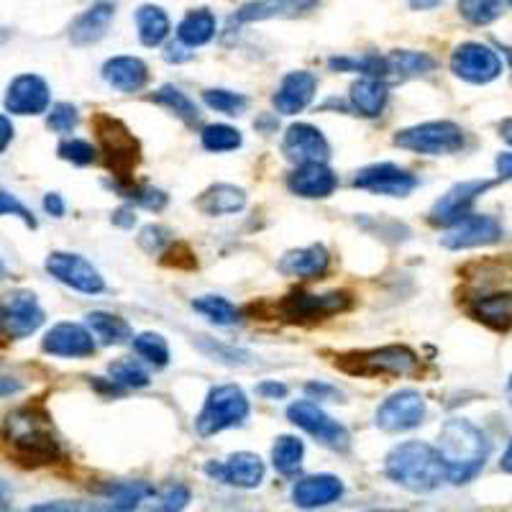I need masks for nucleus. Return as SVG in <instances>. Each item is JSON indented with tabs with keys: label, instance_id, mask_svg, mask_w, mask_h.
Instances as JSON below:
<instances>
[{
	"label": "nucleus",
	"instance_id": "obj_1",
	"mask_svg": "<svg viewBox=\"0 0 512 512\" xmlns=\"http://www.w3.org/2000/svg\"><path fill=\"white\" fill-rule=\"evenodd\" d=\"M6 454L13 464L24 466V469H39V466L59 461L62 448L52 433L49 418L39 408L26 405V408L8 415Z\"/></svg>",
	"mask_w": 512,
	"mask_h": 512
},
{
	"label": "nucleus",
	"instance_id": "obj_2",
	"mask_svg": "<svg viewBox=\"0 0 512 512\" xmlns=\"http://www.w3.org/2000/svg\"><path fill=\"white\" fill-rule=\"evenodd\" d=\"M489 438L482 428L464 418H451L443 423L438 433V451L446 464L448 482L466 484L472 482L487 464Z\"/></svg>",
	"mask_w": 512,
	"mask_h": 512
},
{
	"label": "nucleus",
	"instance_id": "obj_3",
	"mask_svg": "<svg viewBox=\"0 0 512 512\" xmlns=\"http://www.w3.org/2000/svg\"><path fill=\"white\" fill-rule=\"evenodd\" d=\"M384 474L387 479L415 495H425L448 482L446 464L438 446L423 441H405L395 446L384 459Z\"/></svg>",
	"mask_w": 512,
	"mask_h": 512
},
{
	"label": "nucleus",
	"instance_id": "obj_4",
	"mask_svg": "<svg viewBox=\"0 0 512 512\" xmlns=\"http://www.w3.org/2000/svg\"><path fill=\"white\" fill-rule=\"evenodd\" d=\"M336 369L354 377H415L420 374V359L413 349L400 344L382 346V349L349 351L336 356Z\"/></svg>",
	"mask_w": 512,
	"mask_h": 512
},
{
	"label": "nucleus",
	"instance_id": "obj_5",
	"mask_svg": "<svg viewBox=\"0 0 512 512\" xmlns=\"http://www.w3.org/2000/svg\"><path fill=\"white\" fill-rule=\"evenodd\" d=\"M93 131L98 139L100 154L105 157V167L116 177V185H131V175L141 162V146L128 126L108 113H98L93 118Z\"/></svg>",
	"mask_w": 512,
	"mask_h": 512
},
{
	"label": "nucleus",
	"instance_id": "obj_6",
	"mask_svg": "<svg viewBox=\"0 0 512 512\" xmlns=\"http://www.w3.org/2000/svg\"><path fill=\"white\" fill-rule=\"evenodd\" d=\"M249 397L244 395L241 387L236 384H221L208 392L203 402V410L195 418V431L198 436L210 438L216 433L236 428L249 418Z\"/></svg>",
	"mask_w": 512,
	"mask_h": 512
},
{
	"label": "nucleus",
	"instance_id": "obj_7",
	"mask_svg": "<svg viewBox=\"0 0 512 512\" xmlns=\"http://www.w3.org/2000/svg\"><path fill=\"white\" fill-rule=\"evenodd\" d=\"M395 146L425 157H446L464 146V131L454 121H428L402 128L395 134Z\"/></svg>",
	"mask_w": 512,
	"mask_h": 512
},
{
	"label": "nucleus",
	"instance_id": "obj_8",
	"mask_svg": "<svg viewBox=\"0 0 512 512\" xmlns=\"http://www.w3.org/2000/svg\"><path fill=\"white\" fill-rule=\"evenodd\" d=\"M287 418H290V423H295L297 428H303L305 433H310L315 441L323 443L326 448H331V451H338V454L349 451V431H346L338 420H333L326 410L318 408L313 400L292 402L290 408H287Z\"/></svg>",
	"mask_w": 512,
	"mask_h": 512
},
{
	"label": "nucleus",
	"instance_id": "obj_9",
	"mask_svg": "<svg viewBox=\"0 0 512 512\" xmlns=\"http://www.w3.org/2000/svg\"><path fill=\"white\" fill-rule=\"evenodd\" d=\"M354 305L349 292L333 290L326 295H310V292H290L280 303V315L287 323H318L331 315L346 313Z\"/></svg>",
	"mask_w": 512,
	"mask_h": 512
},
{
	"label": "nucleus",
	"instance_id": "obj_10",
	"mask_svg": "<svg viewBox=\"0 0 512 512\" xmlns=\"http://www.w3.org/2000/svg\"><path fill=\"white\" fill-rule=\"evenodd\" d=\"M451 72L472 85H487L502 75V59L495 49L479 41H466L451 52Z\"/></svg>",
	"mask_w": 512,
	"mask_h": 512
},
{
	"label": "nucleus",
	"instance_id": "obj_11",
	"mask_svg": "<svg viewBox=\"0 0 512 512\" xmlns=\"http://www.w3.org/2000/svg\"><path fill=\"white\" fill-rule=\"evenodd\" d=\"M47 272L54 280L62 285L72 287V290L82 292V295H98L105 290L103 274L93 267V264L80 254H70V251H52L47 256Z\"/></svg>",
	"mask_w": 512,
	"mask_h": 512
},
{
	"label": "nucleus",
	"instance_id": "obj_12",
	"mask_svg": "<svg viewBox=\"0 0 512 512\" xmlns=\"http://www.w3.org/2000/svg\"><path fill=\"white\" fill-rule=\"evenodd\" d=\"M354 187L372 195H387V198H408L418 187V177L408 169L397 167L392 162H379L361 167L354 175Z\"/></svg>",
	"mask_w": 512,
	"mask_h": 512
},
{
	"label": "nucleus",
	"instance_id": "obj_13",
	"mask_svg": "<svg viewBox=\"0 0 512 512\" xmlns=\"http://www.w3.org/2000/svg\"><path fill=\"white\" fill-rule=\"evenodd\" d=\"M495 182L492 180H466L454 185L446 195L436 200V205L431 208V216L428 221L433 226H443V228H451L454 223H459L461 218H466L472 213V205L482 198L484 192L492 190Z\"/></svg>",
	"mask_w": 512,
	"mask_h": 512
},
{
	"label": "nucleus",
	"instance_id": "obj_14",
	"mask_svg": "<svg viewBox=\"0 0 512 512\" xmlns=\"http://www.w3.org/2000/svg\"><path fill=\"white\" fill-rule=\"evenodd\" d=\"M428 415L423 395L415 390H400L379 405L377 425L384 433H405L418 428Z\"/></svg>",
	"mask_w": 512,
	"mask_h": 512
},
{
	"label": "nucleus",
	"instance_id": "obj_15",
	"mask_svg": "<svg viewBox=\"0 0 512 512\" xmlns=\"http://www.w3.org/2000/svg\"><path fill=\"white\" fill-rule=\"evenodd\" d=\"M203 472L216 482L228 484V487L254 489L264 482V461L249 451L231 454L226 461H205Z\"/></svg>",
	"mask_w": 512,
	"mask_h": 512
},
{
	"label": "nucleus",
	"instance_id": "obj_16",
	"mask_svg": "<svg viewBox=\"0 0 512 512\" xmlns=\"http://www.w3.org/2000/svg\"><path fill=\"white\" fill-rule=\"evenodd\" d=\"M502 239V226L497 218L492 216H479V213H469L466 218H461L459 223H454L451 228H446V233L441 236V244L451 251L461 249H477V246H489L497 244Z\"/></svg>",
	"mask_w": 512,
	"mask_h": 512
},
{
	"label": "nucleus",
	"instance_id": "obj_17",
	"mask_svg": "<svg viewBox=\"0 0 512 512\" xmlns=\"http://www.w3.org/2000/svg\"><path fill=\"white\" fill-rule=\"evenodd\" d=\"M282 154L290 159L292 164L303 167V164H326L331 159V144L320 128L310 126V123H295L285 131L282 139Z\"/></svg>",
	"mask_w": 512,
	"mask_h": 512
},
{
	"label": "nucleus",
	"instance_id": "obj_18",
	"mask_svg": "<svg viewBox=\"0 0 512 512\" xmlns=\"http://www.w3.org/2000/svg\"><path fill=\"white\" fill-rule=\"evenodd\" d=\"M44 326V310L31 292H13L3 303V333L8 338H29Z\"/></svg>",
	"mask_w": 512,
	"mask_h": 512
},
{
	"label": "nucleus",
	"instance_id": "obj_19",
	"mask_svg": "<svg viewBox=\"0 0 512 512\" xmlns=\"http://www.w3.org/2000/svg\"><path fill=\"white\" fill-rule=\"evenodd\" d=\"M41 349L52 356H64V359H85L95 354V338L93 331L80 323H57L47 331Z\"/></svg>",
	"mask_w": 512,
	"mask_h": 512
},
{
	"label": "nucleus",
	"instance_id": "obj_20",
	"mask_svg": "<svg viewBox=\"0 0 512 512\" xmlns=\"http://www.w3.org/2000/svg\"><path fill=\"white\" fill-rule=\"evenodd\" d=\"M157 489L149 482H108L98 489V502H93V512H134L144 500H152Z\"/></svg>",
	"mask_w": 512,
	"mask_h": 512
},
{
	"label": "nucleus",
	"instance_id": "obj_21",
	"mask_svg": "<svg viewBox=\"0 0 512 512\" xmlns=\"http://www.w3.org/2000/svg\"><path fill=\"white\" fill-rule=\"evenodd\" d=\"M49 108V85L39 75H18L8 85L6 111L16 116H39Z\"/></svg>",
	"mask_w": 512,
	"mask_h": 512
},
{
	"label": "nucleus",
	"instance_id": "obj_22",
	"mask_svg": "<svg viewBox=\"0 0 512 512\" xmlns=\"http://www.w3.org/2000/svg\"><path fill=\"white\" fill-rule=\"evenodd\" d=\"M341 497H344V482L333 474H310V477L297 479L292 487V502L303 510L333 505Z\"/></svg>",
	"mask_w": 512,
	"mask_h": 512
},
{
	"label": "nucleus",
	"instance_id": "obj_23",
	"mask_svg": "<svg viewBox=\"0 0 512 512\" xmlns=\"http://www.w3.org/2000/svg\"><path fill=\"white\" fill-rule=\"evenodd\" d=\"M320 6V0H256L233 13L231 24H254L269 18H297Z\"/></svg>",
	"mask_w": 512,
	"mask_h": 512
},
{
	"label": "nucleus",
	"instance_id": "obj_24",
	"mask_svg": "<svg viewBox=\"0 0 512 512\" xmlns=\"http://www.w3.org/2000/svg\"><path fill=\"white\" fill-rule=\"evenodd\" d=\"M315 88H318V80H315L313 72L297 70L285 75V80L280 82V88L274 93V108L282 113V116H295V113L305 111L313 100Z\"/></svg>",
	"mask_w": 512,
	"mask_h": 512
},
{
	"label": "nucleus",
	"instance_id": "obj_25",
	"mask_svg": "<svg viewBox=\"0 0 512 512\" xmlns=\"http://www.w3.org/2000/svg\"><path fill=\"white\" fill-rule=\"evenodd\" d=\"M287 187L300 198L320 200L333 195V190L338 187V177L333 175L328 164H303V167L292 169L287 177Z\"/></svg>",
	"mask_w": 512,
	"mask_h": 512
},
{
	"label": "nucleus",
	"instance_id": "obj_26",
	"mask_svg": "<svg viewBox=\"0 0 512 512\" xmlns=\"http://www.w3.org/2000/svg\"><path fill=\"white\" fill-rule=\"evenodd\" d=\"M328 264H331V254H328L326 246L313 244L305 246V249L287 251L277 269L285 277H295V280H318L328 272Z\"/></svg>",
	"mask_w": 512,
	"mask_h": 512
},
{
	"label": "nucleus",
	"instance_id": "obj_27",
	"mask_svg": "<svg viewBox=\"0 0 512 512\" xmlns=\"http://www.w3.org/2000/svg\"><path fill=\"white\" fill-rule=\"evenodd\" d=\"M113 16H116V6H113L111 0H98V3H93V6L72 24V44H75V47L98 44V41L108 34V29H111Z\"/></svg>",
	"mask_w": 512,
	"mask_h": 512
},
{
	"label": "nucleus",
	"instance_id": "obj_28",
	"mask_svg": "<svg viewBox=\"0 0 512 512\" xmlns=\"http://www.w3.org/2000/svg\"><path fill=\"white\" fill-rule=\"evenodd\" d=\"M103 80L118 93H139L149 82V67L139 57H113L103 64Z\"/></svg>",
	"mask_w": 512,
	"mask_h": 512
},
{
	"label": "nucleus",
	"instance_id": "obj_29",
	"mask_svg": "<svg viewBox=\"0 0 512 512\" xmlns=\"http://www.w3.org/2000/svg\"><path fill=\"white\" fill-rule=\"evenodd\" d=\"M195 208L203 213V216L218 218V216H233V213H241L246 208V192L236 185H213L195 200Z\"/></svg>",
	"mask_w": 512,
	"mask_h": 512
},
{
	"label": "nucleus",
	"instance_id": "obj_30",
	"mask_svg": "<svg viewBox=\"0 0 512 512\" xmlns=\"http://www.w3.org/2000/svg\"><path fill=\"white\" fill-rule=\"evenodd\" d=\"M469 315L484 323L492 331H510L512 328V292H495L472 300Z\"/></svg>",
	"mask_w": 512,
	"mask_h": 512
},
{
	"label": "nucleus",
	"instance_id": "obj_31",
	"mask_svg": "<svg viewBox=\"0 0 512 512\" xmlns=\"http://www.w3.org/2000/svg\"><path fill=\"white\" fill-rule=\"evenodd\" d=\"M387 98H390L387 85H384V80H377V77H361V80H356L351 85L349 93L351 108L364 118L382 116Z\"/></svg>",
	"mask_w": 512,
	"mask_h": 512
},
{
	"label": "nucleus",
	"instance_id": "obj_32",
	"mask_svg": "<svg viewBox=\"0 0 512 512\" xmlns=\"http://www.w3.org/2000/svg\"><path fill=\"white\" fill-rule=\"evenodd\" d=\"M436 59L425 52H410V49H395L387 54V77L395 80H410V77L431 75L436 70Z\"/></svg>",
	"mask_w": 512,
	"mask_h": 512
},
{
	"label": "nucleus",
	"instance_id": "obj_33",
	"mask_svg": "<svg viewBox=\"0 0 512 512\" xmlns=\"http://www.w3.org/2000/svg\"><path fill=\"white\" fill-rule=\"evenodd\" d=\"M88 328L93 331V336L98 338L103 346H121L128 344L134 338V331L128 326L126 320L116 313H105V310H95L88 315Z\"/></svg>",
	"mask_w": 512,
	"mask_h": 512
},
{
	"label": "nucleus",
	"instance_id": "obj_34",
	"mask_svg": "<svg viewBox=\"0 0 512 512\" xmlns=\"http://www.w3.org/2000/svg\"><path fill=\"white\" fill-rule=\"evenodd\" d=\"M213 36H216V16L208 8L190 11L177 26V41H182L190 49L203 47Z\"/></svg>",
	"mask_w": 512,
	"mask_h": 512
},
{
	"label": "nucleus",
	"instance_id": "obj_35",
	"mask_svg": "<svg viewBox=\"0 0 512 512\" xmlns=\"http://www.w3.org/2000/svg\"><path fill=\"white\" fill-rule=\"evenodd\" d=\"M136 29L144 47H159L169 36V18L159 6H141L136 11Z\"/></svg>",
	"mask_w": 512,
	"mask_h": 512
},
{
	"label": "nucleus",
	"instance_id": "obj_36",
	"mask_svg": "<svg viewBox=\"0 0 512 512\" xmlns=\"http://www.w3.org/2000/svg\"><path fill=\"white\" fill-rule=\"evenodd\" d=\"M305 456V443L297 436H280L272 446V464L282 477H292L300 472Z\"/></svg>",
	"mask_w": 512,
	"mask_h": 512
},
{
	"label": "nucleus",
	"instance_id": "obj_37",
	"mask_svg": "<svg viewBox=\"0 0 512 512\" xmlns=\"http://www.w3.org/2000/svg\"><path fill=\"white\" fill-rule=\"evenodd\" d=\"M152 100L154 103L164 105V108H169V111L175 113L177 118H182L187 126H198L200 123L198 105L192 103V100L187 98L180 88H175V85H164V88H159L157 93L152 95Z\"/></svg>",
	"mask_w": 512,
	"mask_h": 512
},
{
	"label": "nucleus",
	"instance_id": "obj_38",
	"mask_svg": "<svg viewBox=\"0 0 512 512\" xmlns=\"http://www.w3.org/2000/svg\"><path fill=\"white\" fill-rule=\"evenodd\" d=\"M192 308L198 310L200 315H205L210 323H216V326H233L239 320V310L233 308L226 297L203 295L198 300H192Z\"/></svg>",
	"mask_w": 512,
	"mask_h": 512
},
{
	"label": "nucleus",
	"instance_id": "obj_39",
	"mask_svg": "<svg viewBox=\"0 0 512 512\" xmlns=\"http://www.w3.org/2000/svg\"><path fill=\"white\" fill-rule=\"evenodd\" d=\"M200 141L208 152L223 154L233 152L241 146V131L233 126H226V123H213V126H205L203 134H200Z\"/></svg>",
	"mask_w": 512,
	"mask_h": 512
},
{
	"label": "nucleus",
	"instance_id": "obj_40",
	"mask_svg": "<svg viewBox=\"0 0 512 512\" xmlns=\"http://www.w3.org/2000/svg\"><path fill=\"white\" fill-rule=\"evenodd\" d=\"M108 374H111V382H116L123 390H136V387H146L149 384V374L141 367L139 361L121 356V359L111 361L108 364Z\"/></svg>",
	"mask_w": 512,
	"mask_h": 512
},
{
	"label": "nucleus",
	"instance_id": "obj_41",
	"mask_svg": "<svg viewBox=\"0 0 512 512\" xmlns=\"http://www.w3.org/2000/svg\"><path fill=\"white\" fill-rule=\"evenodd\" d=\"M505 0H459V13L472 26H487L502 16Z\"/></svg>",
	"mask_w": 512,
	"mask_h": 512
},
{
	"label": "nucleus",
	"instance_id": "obj_42",
	"mask_svg": "<svg viewBox=\"0 0 512 512\" xmlns=\"http://www.w3.org/2000/svg\"><path fill=\"white\" fill-rule=\"evenodd\" d=\"M134 351L144 361H149L152 367H167L169 364V346L164 341V336L159 333H141L134 338Z\"/></svg>",
	"mask_w": 512,
	"mask_h": 512
},
{
	"label": "nucleus",
	"instance_id": "obj_43",
	"mask_svg": "<svg viewBox=\"0 0 512 512\" xmlns=\"http://www.w3.org/2000/svg\"><path fill=\"white\" fill-rule=\"evenodd\" d=\"M203 100L208 108H213V111L218 113H226V116H241V113L246 111V105H249V100L241 93H233V90L223 88L205 90Z\"/></svg>",
	"mask_w": 512,
	"mask_h": 512
},
{
	"label": "nucleus",
	"instance_id": "obj_44",
	"mask_svg": "<svg viewBox=\"0 0 512 512\" xmlns=\"http://www.w3.org/2000/svg\"><path fill=\"white\" fill-rule=\"evenodd\" d=\"M190 505V487L185 484H169L164 492H157L152 497V505L149 510L152 512H182Z\"/></svg>",
	"mask_w": 512,
	"mask_h": 512
},
{
	"label": "nucleus",
	"instance_id": "obj_45",
	"mask_svg": "<svg viewBox=\"0 0 512 512\" xmlns=\"http://www.w3.org/2000/svg\"><path fill=\"white\" fill-rule=\"evenodd\" d=\"M57 154L64 159V162L77 164V167H88V164H93L95 159H98V149H95V146L85 139L62 141L57 149Z\"/></svg>",
	"mask_w": 512,
	"mask_h": 512
},
{
	"label": "nucleus",
	"instance_id": "obj_46",
	"mask_svg": "<svg viewBox=\"0 0 512 512\" xmlns=\"http://www.w3.org/2000/svg\"><path fill=\"white\" fill-rule=\"evenodd\" d=\"M77 108L72 103H57L52 105V111L47 116V126L52 128L54 134H72L77 126Z\"/></svg>",
	"mask_w": 512,
	"mask_h": 512
},
{
	"label": "nucleus",
	"instance_id": "obj_47",
	"mask_svg": "<svg viewBox=\"0 0 512 512\" xmlns=\"http://www.w3.org/2000/svg\"><path fill=\"white\" fill-rule=\"evenodd\" d=\"M0 213H3V216L21 218V221H24L29 228L39 226V223H36V218H34V213H31V210L26 208V205L21 203V200H18L16 195H13V192H8V190L0 192Z\"/></svg>",
	"mask_w": 512,
	"mask_h": 512
},
{
	"label": "nucleus",
	"instance_id": "obj_48",
	"mask_svg": "<svg viewBox=\"0 0 512 512\" xmlns=\"http://www.w3.org/2000/svg\"><path fill=\"white\" fill-rule=\"evenodd\" d=\"M139 246L146 254H162L169 246V231L162 226H146L144 231L139 233Z\"/></svg>",
	"mask_w": 512,
	"mask_h": 512
},
{
	"label": "nucleus",
	"instance_id": "obj_49",
	"mask_svg": "<svg viewBox=\"0 0 512 512\" xmlns=\"http://www.w3.org/2000/svg\"><path fill=\"white\" fill-rule=\"evenodd\" d=\"M21 512H82L80 505L75 502H67V500H57V502H41V505L29 507V510H21Z\"/></svg>",
	"mask_w": 512,
	"mask_h": 512
},
{
	"label": "nucleus",
	"instance_id": "obj_50",
	"mask_svg": "<svg viewBox=\"0 0 512 512\" xmlns=\"http://www.w3.org/2000/svg\"><path fill=\"white\" fill-rule=\"evenodd\" d=\"M44 210H47L49 216L62 218L64 210H67V205H64V200L59 192H49V195H44Z\"/></svg>",
	"mask_w": 512,
	"mask_h": 512
},
{
	"label": "nucleus",
	"instance_id": "obj_51",
	"mask_svg": "<svg viewBox=\"0 0 512 512\" xmlns=\"http://www.w3.org/2000/svg\"><path fill=\"white\" fill-rule=\"evenodd\" d=\"M187 49L190 47H185L182 41H177V44H169L167 52H164V59H167V62H175V64L187 62V59L192 57V52H187Z\"/></svg>",
	"mask_w": 512,
	"mask_h": 512
},
{
	"label": "nucleus",
	"instance_id": "obj_52",
	"mask_svg": "<svg viewBox=\"0 0 512 512\" xmlns=\"http://www.w3.org/2000/svg\"><path fill=\"white\" fill-rule=\"evenodd\" d=\"M259 395L272 397V400H282L287 395V387L282 382H262L259 384Z\"/></svg>",
	"mask_w": 512,
	"mask_h": 512
},
{
	"label": "nucleus",
	"instance_id": "obj_53",
	"mask_svg": "<svg viewBox=\"0 0 512 512\" xmlns=\"http://www.w3.org/2000/svg\"><path fill=\"white\" fill-rule=\"evenodd\" d=\"M495 169L500 180H512V152H502L495 159Z\"/></svg>",
	"mask_w": 512,
	"mask_h": 512
},
{
	"label": "nucleus",
	"instance_id": "obj_54",
	"mask_svg": "<svg viewBox=\"0 0 512 512\" xmlns=\"http://www.w3.org/2000/svg\"><path fill=\"white\" fill-rule=\"evenodd\" d=\"M113 223H116V226H121V228H131L136 223V216L131 213V210L121 208V210H116V213H113Z\"/></svg>",
	"mask_w": 512,
	"mask_h": 512
},
{
	"label": "nucleus",
	"instance_id": "obj_55",
	"mask_svg": "<svg viewBox=\"0 0 512 512\" xmlns=\"http://www.w3.org/2000/svg\"><path fill=\"white\" fill-rule=\"evenodd\" d=\"M305 392H308V395H315V397H336L338 392L333 390V387H326V384H308V387H305Z\"/></svg>",
	"mask_w": 512,
	"mask_h": 512
},
{
	"label": "nucleus",
	"instance_id": "obj_56",
	"mask_svg": "<svg viewBox=\"0 0 512 512\" xmlns=\"http://www.w3.org/2000/svg\"><path fill=\"white\" fill-rule=\"evenodd\" d=\"M0 128H3V136H0V149H8V141H11V136H13V126H11V121H8V116L0 118Z\"/></svg>",
	"mask_w": 512,
	"mask_h": 512
},
{
	"label": "nucleus",
	"instance_id": "obj_57",
	"mask_svg": "<svg viewBox=\"0 0 512 512\" xmlns=\"http://www.w3.org/2000/svg\"><path fill=\"white\" fill-rule=\"evenodd\" d=\"M408 3L415 8V11H431V8L441 6L443 0H408Z\"/></svg>",
	"mask_w": 512,
	"mask_h": 512
},
{
	"label": "nucleus",
	"instance_id": "obj_58",
	"mask_svg": "<svg viewBox=\"0 0 512 512\" xmlns=\"http://www.w3.org/2000/svg\"><path fill=\"white\" fill-rule=\"evenodd\" d=\"M500 469L505 474H512V438H510V446H507V451H505V454H502Z\"/></svg>",
	"mask_w": 512,
	"mask_h": 512
},
{
	"label": "nucleus",
	"instance_id": "obj_59",
	"mask_svg": "<svg viewBox=\"0 0 512 512\" xmlns=\"http://www.w3.org/2000/svg\"><path fill=\"white\" fill-rule=\"evenodd\" d=\"M500 136L512 146V118H505V121L500 123Z\"/></svg>",
	"mask_w": 512,
	"mask_h": 512
},
{
	"label": "nucleus",
	"instance_id": "obj_60",
	"mask_svg": "<svg viewBox=\"0 0 512 512\" xmlns=\"http://www.w3.org/2000/svg\"><path fill=\"white\" fill-rule=\"evenodd\" d=\"M507 392H510V397H512V377H510V382H507Z\"/></svg>",
	"mask_w": 512,
	"mask_h": 512
},
{
	"label": "nucleus",
	"instance_id": "obj_61",
	"mask_svg": "<svg viewBox=\"0 0 512 512\" xmlns=\"http://www.w3.org/2000/svg\"><path fill=\"white\" fill-rule=\"evenodd\" d=\"M379 512H408V510H379Z\"/></svg>",
	"mask_w": 512,
	"mask_h": 512
},
{
	"label": "nucleus",
	"instance_id": "obj_62",
	"mask_svg": "<svg viewBox=\"0 0 512 512\" xmlns=\"http://www.w3.org/2000/svg\"><path fill=\"white\" fill-rule=\"evenodd\" d=\"M505 3H507V6H512V0H505Z\"/></svg>",
	"mask_w": 512,
	"mask_h": 512
}]
</instances>
